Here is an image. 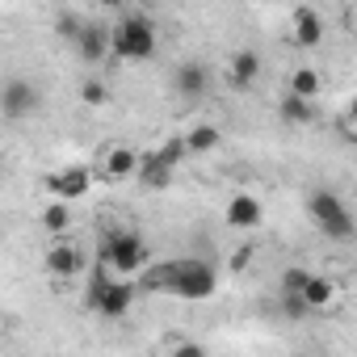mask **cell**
<instances>
[{"label": "cell", "mask_w": 357, "mask_h": 357, "mask_svg": "<svg viewBox=\"0 0 357 357\" xmlns=\"http://www.w3.org/2000/svg\"><path fill=\"white\" fill-rule=\"evenodd\" d=\"M143 290H160V294H176V298H211L219 290V273L211 261L198 257H176V261H160L147 265L139 278Z\"/></svg>", "instance_id": "6da1fadb"}, {"label": "cell", "mask_w": 357, "mask_h": 357, "mask_svg": "<svg viewBox=\"0 0 357 357\" xmlns=\"http://www.w3.org/2000/svg\"><path fill=\"white\" fill-rule=\"evenodd\" d=\"M307 215H311L315 231L328 236V240H336V244H349V240L357 236V215H353L349 202H344L340 194H332V190H311Z\"/></svg>", "instance_id": "7a4b0ae2"}, {"label": "cell", "mask_w": 357, "mask_h": 357, "mask_svg": "<svg viewBox=\"0 0 357 357\" xmlns=\"http://www.w3.org/2000/svg\"><path fill=\"white\" fill-rule=\"evenodd\" d=\"M97 261H105L114 273L135 278L139 269H147L151 252H147V244H143V236H139V231L114 227V231H105V236H101V244H97Z\"/></svg>", "instance_id": "3957f363"}, {"label": "cell", "mask_w": 357, "mask_h": 357, "mask_svg": "<svg viewBox=\"0 0 357 357\" xmlns=\"http://www.w3.org/2000/svg\"><path fill=\"white\" fill-rule=\"evenodd\" d=\"M114 55L126 63H147L155 55V26L143 13H126L114 26Z\"/></svg>", "instance_id": "277c9868"}, {"label": "cell", "mask_w": 357, "mask_h": 357, "mask_svg": "<svg viewBox=\"0 0 357 357\" xmlns=\"http://www.w3.org/2000/svg\"><path fill=\"white\" fill-rule=\"evenodd\" d=\"M38 105H43V93H38V84H30V80H9L5 93H0V109H5L9 122L30 118Z\"/></svg>", "instance_id": "5b68a950"}, {"label": "cell", "mask_w": 357, "mask_h": 357, "mask_svg": "<svg viewBox=\"0 0 357 357\" xmlns=\"http://www.w3.org/2000/svg\"><path fill=\"white\" fill-rule=\"evenodd\" d=\"M172 93L181 97V101H202L206 93H211V68L206 63H198V59H190V63H181L172 72Z\"/></svg>", "instance_id": "8992f818"}, {"label": "cell", "mask_w": 357, "mask_h": 357, "mask_svg": "<svg viewBox=\"0 0 357 357\" xmlns=\"http://www.w3.org/2000/svg\"><path fill=\"white\" fill-rule=\"evenodd\" d=\"M135 294H139V286H135L126 273H118V278L105 286V294L97 298V307H93V311H101L105 319H122V315L135 307Z\"/></svg>", "instance_id": "52a82bcc"}, {"label": "cell", "mask_w": 357, "mask_h": 357, "mask_svg": "<svg viewBox=\"0 0 357 357\" xmlns=\"http://www.w3.org/2000/svg\"><path fill=\"white\" fill-rule=\"evenodd\" d=\"M89 190H93V172H89L84 164H72V168L47 176V194H55V198H63V202H76V198H84Z\"/></svg>", "instance_id": "ba28073f"}, {"label": "cell", "mask_w": 357, "mask_h": 357, "mask_svg": "<svg viewBox=\"0 0 357 357\" xmlns=\"http://www.w3.org/2000/svg\"><path fill=\"white\" fill-rule=\"evenodd\" d=\"M139 160H143V151H135L126 143H114V147L101 151V172L109 181H126V176H139Z\"/></svg>", "instance_id": "9c48e42d"}, {"label": "cell", "mask_w": 357, "mask_h": 357, "mask_svg": "<svg viewBox=\"0 0 357 357\" xmlns=\"http://www.w3.org/2000/svg\"><path fill=\"white\" fill-rule=\"evenodd\" d=\"M76 51H80L84 63H101L114 51V30H105L101 22H84V30L76 38Z\"/></svg>", "instance_id": "30bf717a"}, {"label": "cell", "mask_w": 357, "mask_h": 357, "mask_svg": "<svg viewBox=\"0 0 357 357\" xmlns=\"http://www.w3.org/2000/svg\"><path fill=\"white\" fill-rule=\"evenodd\" d=\"M43 265H47V273H51V278H72V273H80L84 257H80V248H76L72 240H63V236H59V240L47 248Z\"/></svg>", "instance_id": "8fae6325"}, {"label": "cell", "mask_w": 357, "mask_h": 357, "mask_svg": "<svg viewBox=\"0 0 357 357\" xmlns=\"http://www.w3.org/2000/svg\"><path fill=\"white\" fill-rule=\"evenodd\" d=\"M265 223V206H261V198H252V194H236L231 202H227V227H236V231H252V227H261Z\"/></svg>", "instance_id": "7c38bea8"}, {"label": "cell", "mask_w": 357, "mask_h": 357, "mask_svg": "<svg viewBox=\"0 0 357 357\" xmlns=\"http://www.w3.org/2000/svg\"><path fill=\"white\" fill-rule=\"evenodd\" d=\"M172 172H176V164H168L160 151H143L135 181H139L143 190H168V185H172Z\"/></svg>", "instance_id": "4fadbf2b"}, {"label": "cell", "mask_w": 357, "mask_h": 357, "mask_svg": "<svg viewBox=\"0 0 357 357\" xmlns=\"http://www.w3.org/2000/svg\"><path fill=\"white\" fill-rule=\"evenodd\" d=\"M290 38H294L303 51L319 47V43H324V17H319L315 9H294V17H290Z\"/></svg>", "instance_id": "5bb4252c"}, {"label": "cell", "mask_w": 357, "mask_h": 357, "mask_svg": "<svg viewBox=\"0 0 357 357\" xmlns=\"http://www.w3.org/2000/svg\"><path fill=\"white\" fill-rule=\"evenodd\" d=\"M227 76H231L236 89H252L257 76H261V55L257 51H236L231 63H227Z\"/></svg>", "instance_id": "9a60e30c"}, {"label": "cell", "mask_w": 357, "mask_h": 357, "mask_svg": "<svg viewBox=\"0 0 357 357\" xmlns=\"http://www.w3.org/2000/svg\"><path fill=\"white\" fill-rule=\"evenodd\" d=\"M278 118H282L286 126H311V122H315V105H311V97L286 93L282 105H278Z\"/></svg>", "instance_id": "2e32d148"}, {"label": "cell", "mask_w": 357, "mask_h": 357, "mask_svg": "<svg viewBox=\"0 0 357 357\" xmlns=\"http://www.w3.org/2000/svg\"><path fill=\"white\" fill-rule=\"evenodd\" d=\"M336 282L332 278H319V273H311V282H307V290H303V298L311 303V311H324V307H332L336 303Z\"/></svg>", "instance_id": "e0dca14e"}, {"label": "cell", "mask_w": 357, "mask_h": 357, "mask_svg": "<svg viewBox=\"0 0 357 357\" xmlns=\"http://www.w3.org/2000/svg\"><path fill=\"white\" fill-rule=\"evenodd\" d=\"M219 139H223V135H219V126H215V122H198V126L185 135L190 155H211V151L219 147Z\"/></svg>", "instance_id": "ac0fdd59"}, {"label": "cell", "mask_w": 357, "mask_h": 357, "mask_svg": "<svg viewBox=\"0 0 357 357\" xmlns=\"http://www.w3.org/2000/svg\"><path fill=\"white\" fill-rule=\"evenodd\" d=\"M43 227H47L51 236H68V227H72V202L55 198V202L43 211Z\"/></svg>", "instance_id": "d6986e66"}, {"label": "cell", "mask_w": 357, "mask_h": 357, "mask_svg": "<svg viewBox=\"0 0 357 357\" xmlns=\"http://www.w3.org/2000/svg\"><path fill=\"white\" fill-rule=\"evenodd\" d=\"M319 89H324V80H319L315 68H298V72L290 76V93H298V97H315Z\"/></svg>", "instance_id": "ffe728a7"}, {"label": "cell", "mask_w": 357, "mask_h": 357, "mask_svg": "<svg viewBox=\"0 0 357 357\" xmlns=\"http://www.w3.org/2000/svg\"><path fill=\"white\" fill-rule=\"evenodd\" d=\"M282 294V315L286 319H303V315H311V303L303 298V294H290V290H278Z\"/></svg>", "instance_id": "44dd1931"}, {"label": "cell", "mask_w": 357, "mask_h": 357, "mask_svg": "<svg viewBox=\"0 0 357 357\" xmlns=\"http://www.w3.org/2000/svg\"><path fill=\"white\" fill-rule=\"evenodd\" d=\"M168 164H181V160H190V143H185V135H176V139H168V143H160L155 147Z\"/></svg>", "instance_id": "7402d4cb"}, {"label": "cell", "mask_w": 357, "mask_h": 357, "mask_svg": "<svg viewBox=\"0 0 357 357\" xmlns=\"http://www.w3.org/2000/svg\"><path fill=\"white\" fill-rule=\"evenodd\" d=\"M307 282H311V269H303V265H290V269L282 273V290H290V294H303Z\"/></svg>", "instance_id": "603a6c76"}, {"label": "cell", "mask_w": 357, "mask_h": 357, "mask_svg": "<svg viewBox=\"0 0 357 357\" xmlns=\"http://www.w3.org/2000/svg\"><path fill=\"white\" fill-rule=\"evenodd\" d=\"M80 30H84V17H76V13H59V17H55V34H59V38H72V43H76Z\"/></svg>", "instance_id": "cb8c5ba5"}, {"label": "cell", "mask_w": 357, "mask_h": 357, "mask_svg": "<svg viewBox=\"0 0 357 357\" xmlns=\"http://www.w3.org/2000/svg\"><path fill=\"white\" fill-rule=\"evenodd\" d=\"M80 101H84V105H105V101H109V89H105L101 80H84V84H80Z\"/></svg>", "instance_id": "d4e9b609"}, {"label": "cell", "mask_w": 357, "mask_h": 357, "mask_svg": "<svg viewBox=\"0 0 357 357\" xmlns=\"http://www.w3.org/2000/svg\"><path fill=\"white\" fill-rule=\"evenodd\" d=\"M340 130H344V135H349V139L357 143V101H353V105L344 109V118H340Z\"/></svg>", "instance_id": "484cf974"}, {"label": "cell", "mask_w": 357, "mask_h": 357, "mask_svg": "<svg viewBox=\"0 0 357 357\" xmlns=\"http://www.w3.org/2000/svg\"><path fill=\"white\" fill-rule=\"evenodd\" d=\"M248 261H252V248H240V252L231 257V269L240 273V269H248Z\"/></svg>", "instance_id": "4316f807"}, {"label": "cell", "mask_w": 357, "mask_h": 357, "mask_svg": "<svg viewBox=\"0 0 357 357\" xmlns=\"http://www.w3.org/2000/svg\"><path fill=\"white\" fill-rule=\"evenodd\" d=\"M349 26L357 30V0H353V9H349Z\"/></svg>", "instance_id": "83f0119b"}, {"label": "cell", "mask_w": 357, "mask_h": 357, "mask_svg": "<svg viewBox=\"0 0 357 357\" xmlns=\"http://www.w3.org/2000/svg\"><path fill=\"white\" fill-rule=\"evenodd\" d=\"M101 5H109V9H122V5H126V0H101Z\"/></svg>", "instance_id": "f1b7e54d"}]
</instances>
